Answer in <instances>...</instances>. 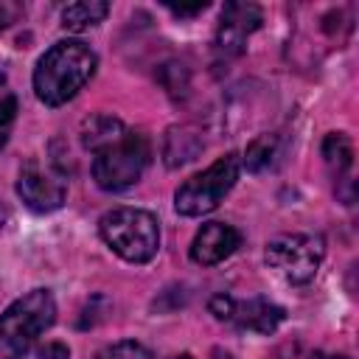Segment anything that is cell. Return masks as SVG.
<instances>
[{
	"label": "cell",
	"instance_id": "cell-6",
	"mask_svg": "<svg viewBox=\"0 0 359 359\" xmlns=\"http://www.w3.org/2000/svg\"><path fill=\"white\" fill-rule=\"evenodd\" d=\"M323 261V238L309 233H286L266 244V264L286 283H309Z\"/></svg>",
	"mask_w": 359,
	"mask_h": 359
},
{
	"label": "cell",
	"instance_id": "cell-24",
	"mask_svg": "<svg viewBox=\"0 0 359 359\" xmlns=\"http://www.w3.org/2000/svg\"><path fill=\"white\" fill-rule=\"evenodd\" d=\"M174 359H194L191 353H180V356H174Z\"/></svg>",
	"mask_w": 359,
	"mask_h": 359
},
{
	"label": "cell",
	"instance_id": "cell-5",
	"mask_svg": "<svg viewBox=\"0 0 359 359\" xmlns=\"http://www.w3.org/2000/svg\"><path fill=\"white\" fill-rule=\"evenodd\" d=\"M149 163V143L140 132H126L118 143L95 154L93 180L104 191H123L135 185Z\"/></svg>",
	"mask_w": 359,
	"mask_h": 359
},
{
	"label": "cell",
	"instance_id": "cell-3",
	"mask_svg": "<svg viewBox=\"0 0 359 359\" xmlns=\"http://www.w3.org/2000/svg\"><path fill=\"white\" fill-rule=\"evenodd\" d=\"M56 320V300L48 289H34L14 300L3 314H0V342L14 353L22 356L31 342L48 331Z\"/></svg>",
	"mask_w": 359,
	"mask_h": 359
},
{
	"label": "cell",
	"instance_id": "cell-22",
	"mask_svg": "<svg viewBox=\"0 0 359 359\" xmlns=\"http://www.w3.org/2000/svg\"><path fill=\"white\" fill-rule=\"evenodd\" d=\"M210 359H233V356H230L227 351H222V348H216V351L210 353Z\"/></svg>",
	"mask_w": 359,
	"mask_h": 359
},
{
	"label": "cell",
	"instance_id": "cell-1",
	"mask_svg": "<svg viewBox=\"0 0 359 359\" xmlns=\"http://www.w3.org/2000/svg\"><path fill=\"white\" fill-rule=\"evenodd\" d=\"M95 53L90 45L79 39H62L50 45L34 70V90L36 98L48 107L67 104L95 73Z\"/></svg>",
	"mask_w": 359,
	"mask_h": 359
},
{
	"label": "cell",
	"instance_id": "cell-12",
	"mask_svg": "<svg viewBox=\"0 0 359 359\" xmlns=\"http://www.w3.org/2000/svg\"><path fill=\"white\" fill-rule=\"evenodd\" d=\"M126 132H129V129H126L118 118L104 115V112H95V115H90V118L84 121V126H81V143H84L90 151L98 154V151L109 149L112 143H118Z\"/></svg>",
	"mask_w": 359,
	"mask_h": 359
},
{
	"label": "cell",
	"instance_id": "cell-21",
	"mask_svg": "<svg viewBox=\"0 0 359 359\" xmlns=\"http://www.w3.org/2000/svg\"><path fill=\"white\" fill-rule=\"evenodd\" d=\"M208 8V3H194V6H168L171 14L177 17H194V14H202Z\"/></svg>",
	"mask_w": 359,
	"mask_h": 359
},
{
	"label": "cell",
	"instance_id": "cell-13",
	"mask_svg": "<svg viewBox=\"0 0 359 359\" xmlns=\"http://www.w3.org/2000/svg\"><path fill=\"white\" fill-rule=\"evenodd\" d=\"M323 160L337 182H348L351 165H353V146L342 132H331L323 140Z\"/></svg>",
	"mask_w": 359,
	"mask_h": 359
},
{
	"label": "cell",
	"instance_id": "cell-9",
	"mask_svg": "<svg viewBox=\"0 0 359 359\" xmlns=\"http://www.w3.org/2000/svg\"><path fill=\"white\" fill-rule=\"evenodd\" d=\"M241 244V233L224 222H208L202 230L194 236L191 244V258L202 266H213L224 258H230Z\"/></svg>",
	"mask_w": 359,
	"mask_h": 359
},
{
	"label": "cell",
	"instance_id": "cell-10",
	"mask_svg": "<svg viewBox=\"0 0 359 359\" xmlns=\"http://www.w3.org/2000/svg\"><path fill=\"white\" fill-rule=\"evenodd\" d=\"M283 317H286V311L278 303H269L264 297H252V300H236L230 323H236L244 331L272 334L283 323Z\"/></svg>",
	"mask_w": 359,
	"mask_h": 359
},
{
	"label": "cell",
	"instance_id": "cell-16",
	"mask_svg": "<svg viewBox=\"0 0 359 359\" xmlns=\"http://www.w3.org/2000/svg\"><path fill=\"white\" fill-rule=\"evenodd\" d=\"M14 118H17V98H14V90L8 87V79L0 73V149L11 135Z\"/></svg>",
	"mask_w": 359,
	"mask_h": 359
},
{
	"label": "cell",
	"instance_id": "cell-19",
	"mask_svg": "<svg viewBox=\"0 0 359 359\" xmlns=\"http://www.w3.org/2000/svg\"><path fill=\"white\" fill-rule=\"evenodd\" d=\"M39 359H70V351L62 342H48L39 348Z\"/></svg>",
	"mask_w": 359,
	"mask_h": 359
},
{
	"label": "cell",
	"instance_id": "cell-7",
	"mask_svg": "<svg viewBox=\"0 0 359 359\" xmlns=\"http://www.w3.org/2000/svg\"><path fill=\"white\" fill-rule=\"evenodd\" d=\"M264 14L255 3H227L216 28V48L227 56H238L250 39V34L258 31Z\"/></svg>",
	"mask_w": 359,
	"mask_h": 359
},
{
	"label": "cell",
	"instance_id": "cell-2",
	"mask_svg": "<svg viewBox=\"0 0 359 359\" xmlns=\"http://www.w3.org/2000/svg\"><path fill=\"white\" fill-rule=\"evenodd\" d=\"M98 233L129 264H146L157 255L160 247V227L149 210L140 208H112L101 216Z\"/></svg>",
	"mask_w": 359,
	"mask_h": 359
},
{
	"label": "cell",
	"instance_id": "cell-23",
	"mask_svg": "<svg viewBox=\"0 0 359 359\" xmlns=\"http://www.w3.org/2000/svg\"><path fill=\"white\" fill-rule=\"evenodd\" d=\"M311 359H348V356H331V353H314Z\"/></svg>",
	"mask_w": 359,
	"mask_h": 359
},
{
	"label": "cell",
	"instance_id": "cell-15",
	"mask_svg": "<svg viewBox=\"0 0 359 359\" xmlns=\"http://www.w3.org/2000/svg\"><path fill=\"white\" fill-rule=\"evenodd\" d=\"M275 157H278V137L275 135H261V137H255L247 146V151H244V168L252 171V174L266 171V168H272Z\"/></svg>",
	"mask_w": 359,
	"mask_h": 359
},
{
	"label": "cell",
	"instance_id": "cell-4",
	"mask_svg": "<svg viewBox=\"0 0 359 359\" xmlns=\"http://www.w3.org/2000/svg\"><path fill=\"white\" fill-rule=\"evenodd\" d=\"M238 171H241L238 154H224L210 168H205L202 174H194L191 180H185L180 185L177 196H174L177 213H182V216H202V213H210L213 208H219V202L236 185Z\"/></svg>",
	"mask_w": 359,
	"mask_h": 359
},
{
	"label": "cell",
	"instance_id": "cell-18",
	"mask_svg": "<svg viewBox=\"0 0 359 359\" xmlns=\"http://www.w3.org/2000/svg\"><path fill=\"white\" fill-rule=\"evenodd\" d=\"M233 306H236V300L230 297V294H213L210 297V303H208V309H210V314L216 317V320H224V323H230V317H233Z\"/></svg>",
	"mask_w": 359,
	"mask_h": 359
},
{
	"label": "cell",
	"instance_id": "cell-8",
	"mask_svg": "<svg viewBox=\"0 0 359 359\" xmlns=\"http://www.w3.org/2000/svg\"><path fill=\"white\" fill-rule=\"evenodd\" d=\"M17 194L31 210L48 213V210L62 208V202L67 196V188L59 177H53L48 171H39L36 165H28L17 180Z\"/></svg>",
	"mask_w": 359,
	"mask_h": 359
},
{
	"label": "cell",
	"instance_id": "cell-17",
	"mask_svg": "<svg viewBox=\"0 0 359 359\" xmlns=\"http://www.w3.org/2000/svg\"><path fill=\"white\" fill-rule=\"evenodd\" d=\"M98 359H151V353H149L140 342L126 339V342H115V345L104 348V351L98 353Z\"/></svg>",
	"mask_w": 359,
	"mask_h": 359
},
{
	"label": "cell",
	"instance_id": "cell-14",
	"mask_svg": "<svg viewBox=\"0 0 359 359\" xmlns=\"http://www.w3.org/2000/svg\"><path fill=\"white\" fill-rule=\"evenodd\" d=\"M107 11H109V6L101 3V0H81V3H73V6H67V8L62 11V28H65V31H73V34L87 31V28L98 25V22L107 17Z\"/></svg>",
	"mask_w": 359,
	"mask_h": 359
},
{
	"label": "cell",
	"instance_id": "cell-20",
	"mask_svg": "<svg viewBox=\"0 0 359 359\" xmlns=\"http://www.w3.org/2000/svg\"><path fill=\"white\" fill-rule=\"evenodd\" d=\"M17 14H20V6H17V3H6V0H3V3H0V31H3L6 25H11Z\"/></svg>",
	"mask_w": 359,
	"mask_h": 359
},
{
	"label": "cell",
	"instance_id": "cell-11",
	"mask_svg": "<svg viewBox=\"0 0 359 359\" xmlns=\"http://www.w3.org/2000/svg\"><path fill=\"white\" fill-rule=\"evenodd\" d=\"M202 146H205V140H202V135L194 126H171L165 132V140H163L165 165L168 168H177V165L191 163L202 151Z\"/></svg>",
	"mask_w": 359,
	"mask_h": 359
}]
</instances>
